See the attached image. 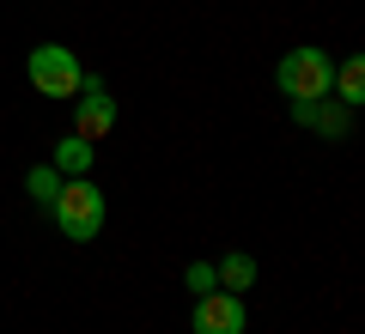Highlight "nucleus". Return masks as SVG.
I'll list each match as a JSON object with an SVG mask.
<instances>
[{
	"mask_svg": "<svg viewBox=\"0 0 365 334\" xmlns=\"http://www.w3.org/2000/svg\"><path fill=\"white\" fill-rule=\"evenodd\" d=\"M110 128H116V103H110V91L86 73V85L73 91V134H86V140L98 146Z\"/></svg>",
	"mask_w": 365,
	"mask_h": 334,
	"instance_id": "obj_4",
	"label": "nucleus"
},
{
	"mask_svg": "<svg viewBox=\"0 0 365 334\" xmlns=\"http://www.w3.org/2000/svg\"><path fill=\"white\" fill-rule=\"evenodd\" d=\"M213 273H220V292H250V286H256V261L250 256H225Z\"/></svg>",
	"mask_w": 365,
	"mask_h": 334,
	"instance_id": "obj_9",
	"label": "nucleus"
},
{
	"mask_svg": "<svg viewBox=\"0 0 365 334\" xmlns=\"http://www.w3.org/2000/svg\"><path fill=\"white\" fill-rule=\"evenodd\" d=\"M329 91H335V103H347V110H353V103H365V61H341Z\"/></svg>",
	"mask_w": 365,
	"mask_h": 334,
	"instance_id": "obj_8",
	"label": "nucleus"
},
{
	"mask_svg": "<svg viewBox=\"0 0 365 334\" xmlns=\"http://www.w3.org/2000/svg\"><path fill=\"white\" fill-rule=\"evenodd\" d=\"M91 158H98V146H91L86 134H67V140L55 146V158H49V165L61 170V177H91Z\"/></svg>",
	"mask_w": 365,
	"mask_h": 334,
	"instance_id": "obj_7",
	"label": "nucleus"
},
{
	"mask_svg": "<svg viewBox=\"0 0 365 334\" xmlns=\"http://www.w3.org/2000/svg\"><path fill=\"white\" fill-rule=\"evenodd\" d=\"M189 328H195V334H244V298H237V292H220V286L201 292Z\"/></svg>",
	"mask_w": 365,
	"mask_h": 334,
	"instance_id": "obj_5",
	"label": "nucleus"
},
{
	"mask_svg": "<svg viewBox=\"0 0 365 334\" xmlns=\"http://www.w3.org/2000/svg\"><path fill=\"white\" fill-rule=\"evenodd\" d=\"M292 116H299L304 128H317V134H347V103L304 98V103H292Z\"/></svg>",
	"mask_w": 365,
	"mask_h": 334,
	"instance_id": "obj_6",
	"label": "nucleus"
},
{
	"mask_svg": "<svg viewBox=\"0 0 365 334\" xmlns=\"http://www.w3.org/2000/svg\"><path fill=\"white\" fill-rule=\"evenodd\" d=\"M49 213H55V231L67 244H91V237L104 231V189L91 177H67L61 194L49 201Z\"/></svg>",
	"mask_w": 365,
	"mask_h": 334,
	"instance_id": "obj_1",
	"label": "nucleus"
},
{
	"mask_svg": "<svg viewBox=\"0 0 365 334\" xmlns=\"http://www.w3.org/2000/svg\"><path fill=\"white\" fill-rule=\"evenodd\" d=\"M274 85L287 91L292 103H304V98H329V85H335V67H329V55L323 49H287L280 55V67H274Z\"/></svg>",
	"mask_w": 365,
	"mask_h": 334,
	"instance_id": "obj_3",
	"label": "nucleus"
},
{
	"mask_svg": "<svg viewBox=\"0 0 365 334\" xmlns=\"http://www.w3.org/2000/svg\"><path fill=\"white\" fill-rule=\"evenodd\" d=\"M25 194H31L37 207H49L55 194H61V170H55V165H31V177H25Z\"/></svg>",
	"mask_w": 365,
	"mask_h": 334,
	"instance_id": "obj_10",
	"label": "nucleus"
},
{
	"mask_svg": "<svg viewBox=\"0 0 365 334\" xmlns=\"http://www.w3.org/2000/svg\"><path fill=\"white\" fill-rule=\"evenodd\" d=\"M25 79L37 85V98H73V91L86 85V67H79V55L61 49V43H37V49L25 55Z\"/></svg>",
	"mask_w": 365,
	"mask_h": 334,
	"instance_id": "obj_2",
	"label": "nucleus"
},
{
	"mask_svg": "<svg viewBox=\"0 0 365 334\" xmlns=\"http://www.w3.org/2000/svg\"><path fill=\"white\" fill-rule=\"evenodd\" d=\"M182 280H189V292H213V286H220V273H213V261H189V273H182Z\"/></svg>",
	"mask_w": 365,
	"mask_h": 334,
	"instance_id": "obj_11",
	"label": "nucleus"
}]
</instances>
